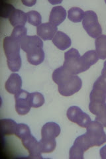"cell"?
I'll return each instance as SVG.
<instances>
[{"mask_svg": "<svg viewBox=\"0 0 106 159\" xmlns=\"http://www.w3.org/2000/svg\"><path fill=\"white\" fill-rule=\"evenodd\" d=\"M20 43L12 37H6L3 39V50L7 57V63L10 70L18 72L21 66L20 55Z\"/></svg>", "mask_w": 106, "mask_h": 159, "instance_id": "6da1fadb", "label": "cell"}, {"mask_svg": "<svg viewBox=\"0 0 106 159\" xmlns=\"http://www.w3.org/2000/svg\"><path fill=\"white\" fill-rule=\"evenodd\" d=\"M62 66L72 75H77L88 70L82 62L78 50L74 48L65 52L64 62Z\"/></svg>", "mask_w": 106, "mask_h": 159, "instance_id": "7a4b0ae2", "label": "cell"}, {"mask_svg": "<svg viewBox=\"0 0 106 159\" xmlns=\"http://www.w3.org/2000/svg\"><path fill=\"white\" fill-rule=\"evenodd\" d=\"M104 125L100 122L95 120L91 121L86 127V135L93 147H99L106 143V134Z\"/></svg>", "mask_w": 106, "mask_h": 159, "instance_id": "3957f363", "label": "cell"}, {"mask_svg": "<svg viewBox=\"0 0 106 159\" xmlns=\"http://www.w3.org/2000/svg\"><path fill=\"white\" fill-rule=\"evenodd\" d=\"M82 25L89 35L96 39L102 35V29L99 23L97 14L93 11H86L82 20Z\"/></svg>", "mask_w": 106, "mask_h": 159, "instance_id": "277c9868", "label": "cell"}, {"mask_svg": "<svg viewBox=\"0 0 106 159\" xmlns=\"http://www.w3.org/2000/svg\"><path fill=\"white\" fill-rule=\"evenodd\" d=\"M82 80L77 75H74L67 81L58 85V92L63 96H71L82 88Z\"/></svg>", "mask_w": 106, "mask_h": 159, "instance_id": "5b68a950", "label": "cell"}, {"mask_svg": "<svg viewBox=\"0 0 106 159\" xmlns=\"http://www.w3.org/2000/svg\"><path fill=\"white\" fill-rule=\"evenodd\" d=\"M30 96L31 93L21 89L15 94L16 110L19 115L25 116L30 111L31 107L30 104Z\"/></svg>", "mask_w": 106, "mask_h": 159, "instance_id": "8992f818", "label": "cell"}, {"mask_svg": "<svg viewBox=\"0 0 106 159\" xmlns=\"http://www.w3.org/2000/svg\"><path fill=\"white\" fill-rule=\"evenodd\" d=\"M23 147L27 149L29 155L28 158L35 159H42L41 147L39 141L35 139L33 135H29L21 139Z\"/></svg>", "mask_w": 106, "mask_h": 159, "instance_id": "52a82bcc", "label": "cell"}, {"mask_svg": "<svg viewBox=\"0 0 106 159\" xmlns=\"http://www.w3.org/2000/svg\"><path fill=\"white\" fill-rule=\"evenodd\" d=\"M21 48L27 54L37 51L43 48L42 39L39 36H25L19 41Z\"/></svg>", "mask_w": 106, "mask_h": 159, "instance_id": "ba28073f", "label": "cell"}, {"mask_svg": "<svg viewBox=\"0 0 106 159\" xmlns=\"http://www.w3.org/2000/svg\"><path fill=\"white\" fill-rule=\"evenodd\" d=\"M90 102H105L106 84L100 76L94 84L92 90L90 94Z\"/></svg>", "mask_w": 106, "mask_h": 159, "instance_id": "9c48e42d", "label": "cell"}, {"mask_svg": "<svg viewBox=\"0 0 106 159\" xmlns=\"http://www.w3.org/2000/svg\"><path fill=\"white\" fill-rule=\"evenodd\" d=\"M57 26L51 23H44L37 27V35L44 41L53 40L57 33Z\"/></svg>", "mask_w": 106, "mask_h": 159, "instance_id": "30bf717a", "label": "cell"}, {"mask_svg": "<svg viewBox=\"0 0 106 159\" xmlns=\"http://www.w3.org/2000/svg\"><path fill=\"white\" fill-rule=\"evenodd\" d=\"M21 78L16 73L12 74L5 84V88L7 92L12 94H16L21 89Z\"/></svg>", "mask_w": 106, "mask_h": 159, "instance_id": "8fae6325", "label": "cell"}, {"mask_svg": "<svg viewBox=\"0 0 106 159\" xmlns=\"http://www.w3.org/2000/svg\"><path fill=\"white\" fill-rule=\"evenodd\" d=\"M61 129L58 124L54 122L45 123L41 129V137L45 139H55L60 135Z\"/></svg>", "mask_w": 106, "mask_h": 159, "instance_id": "7c38bea8", "label": "cell"}, {"mask_svg": "<svg viewBox=\"0 0 106 159\" xmlns=\"http://www.w3.org/2000/svg\"><path fill=\"white\" fill-rule=\"evenodd\" d=\"M67 17V11L62 6L53 7L50 13L49 21L56 26L61 24Z\"/></svg>", "mask_w": 106, "mask_h": 159, "instance_id": "4fadbf2b", "label": "cell"}, {"mask_svg": "<svg viewBox=\"0 0 106 159\" xmlns=\"http://www.w3.org/2000/svg\"><path fill=\"white\" fill-rule=\"evenodd\" d=\"M52 41L54 45L62 51L69 48L72 44L70 38L62 31H57Z\"/></svg>", "mask_w": 106, "mask_h": 159, "instance_id": "5bb4252c", "label": "cell"}, {"mask_svg": "<svg viewBox=\"0 0 106 159\" xmlns=\"http://www.w3.org/2000/svg\"><path fill=\"white\" fill-rule=\"evenodd\" d=\"M73 76L74 75H72L63 66H62L55 70L53 73L52 77L53 81L59 85V84H61L67 81Z\"/></svg>", "mask_w": 106, "mask_h": 159, "instance_id": "9a60e30c", "label": "cell"}, {"mask_svg": "<svg viewBox=\"0 0 106 159\" xmlns=\"http://www.w3.org/2000/svg\"><path fill=\"white\" fill-rule=\"evenodd\" d=\"M9 19L10 23L14 27L25 26V23L28 20L27 14L21 10L16 9Z\"/></svg>", "mask_w": 106, "mask_h": 159, "instance_id": "2e32d148", "label": "cell"}, {"mask_svg": "<svg viewBox=\"0 0 106 159\" xmlns=\"http://www.w3.org/2000/svg\"><path fill=\"white\" fill-rule=\"evenodd\" d=\"M90 112L95 115V118L106 116V103L99 102H90L89 104Z\"/></svg>", "mask_w": 106, "mask_h": 159, "instance_id": "e0dca14e", "label": "cell"}, {"mask_svg": "<svg viewBox=\"0 0 106 159\" xmlns=\"http://www.w3.org/2000/svg\"><path fill=\"white\" fill-rule=\"evenodd\" d=\"M17 124L11 119H3L1 120L2 134L3 136L12 135L15 134Z\"/></svg>", "mask_w": 106, "mask_h": 159, "instance_id": "ac0fdd59", "label": "cell"}, {"mask_svg": "<svg viewBox=\"0 0 106 159\" xmlns=\"http://www.w3.org/2000/svg\"><path fill=\"white\" fill-rule=\"evenodd\" d=\"M95 51L99 59H106V35L102 34L95 39Z\"/></svg>", "mask_w": 106, "mask_h": 159, "instance_id": "d6986e66", "label": "cell"}, {"mask_svg": "<svg viewBox=\"0 0 106 159\" xmlns=\"http://www.w3.org/2000/svg\"><path fill=\"white\" fill-rule=\"evenodd\" d=\"M82 61L88 69L99 61V57L96 51L91 50L84 53L81 57Z\"/></svg>", "mask_w": 106, "mask_h": 159, "instance_id": "ffe728a7", "label": "cell"}, {"mask_svg": "<svg viewBox=\"0 0 106 159\" xmlns=\"http://www.w3.org/2000/svg\"><path fill=\"white\" fill-rule=\"evenodd\" d=\"M28 62L32 65H39L44 60V52L43 49L38 50L37 51L27 54Z\"/></svg>", "mask_w": 106, "mask_h": 159, "instance_id": "44dd1931", "label": "cell"}, {"mask_svg": "<svg viewBox=\"0 0 106 159\" xmlns=\"http://www.w3.org/2000/svg\"><path fill=\"white\" fill-rule=\"evenodd\" d=\"M39 143L42 153L52 152L55 150L57 146V142L55 139L42 138L39 141Z\"/></svg>", "mask_w": 106, "mask_h": 159, "instance_id": "7402d4cb", "label": "cell"}, {"mask_svg": "<svg viewBox=\"0 0 106 159\" xmlns=\"http://www.w3.org/2000/svg\"><path fill=\"white\" fill-rule=\"evenodd\" d=\"M85 12L77 7L70 8L68 11V18L73 23H78L83 20Z\"/></svg>", "mask_w": 106, "mask_h": 159, "instance_id": "603a6c76", "label": "cell"}, {"mask_svg": "<svg viewBox=\"0 0 106 159\" xmlns=\"http://www.w3.org/2000/svg\"><path fill=\"white\" fill-rule=\"evenodd\" d=\"M44 103V98L42 93L39 92H33L30 96V104L34 108L41 107Z\"/></svg>", "mask_w": 106, "mask_h": 159, "instance_id": "cb8c5ba5", "label": "cell"}, {"mask_svg": "<svg viewBox=\"0 0 106 159\" xmlns=\"http://www.w3.org/2000/svg\"><path fill=\"white\" fill-rule=\"evenodd\" d=\"M84 152V150L81 147L76 143H74L70 149L69 158L70 159H83Z\"/></svg>", "mask_w": 106, "mask_h": 159, "instance_id": "d4e9b609", "label": "cell"}, {"mask_svg": "<svg viewBox=\"0 0 106 159\" xmlns=\"http://www.w3.org/2000/svg\"><path fill=\"white\" fill-rule=\"evenodd\" d=\"M31 135V130L28 125L24 123H19L16 128L15 135L20 139H23L25 137Z\"/></svg>", "mask_w": 106, "mask_h": 159, "instance_id": "484cf974", "label": "cell"}, {"mask_svg": "<svg viewBox=\"0 0 106 159\" xmlns=\"http://www.w3.org/2000/svg\"><path fill=\"white\" fill-rule=\"evenodd\" d=\"M82 112V110L80 107L77 106H71L68 109L67 116L70 121L76 123Z\"/></svg>", "mask_w": 106, "mask_h": 159, "instance_id": "4316f807", "label": "cell"}, {"mask_svg": "<svg viewBox=\"0 0 106 159\" xmlns=\"http://www.w3.org/2000/svg\"><path fill=\"white\" fill-rule=\"evenodd\" d=\"M27 29L26 27L25 26H19L14 27L11 37L19 42L23 38L27 36Z\"/></svg>", "mask_w": 106, "mask_h": 159, "instance_id": "83f0119b", "label": "cell"}, {"mask_svg": "<svg viewBox=\"0 0 106 159\" xmlns=\"http://www.w3.org/2000/svg\"><path fill=\"white\" fill-rule=\"evenodd\" d=\"M28 22L34 26H39L41 23L42 17L41 14L36 11H30L27 13Z\"/></svg>", "mask_w": 106, "mask_h": 159, "instance_id": "f1b7e54d", "label": "cell"}, {"mask_svg": "<svg viewBox=\"0 0 106 159\" xmlns=\"http://www.w3.org/2000/svg\"><path fill=\"white\" fill-rule=\"evenodd\" d=\"M16 8L12 4L4 3L2 5L0 10V16L3 18H10L12 14L16 11Z\"/></svg>", "mask_w": 106, "mask_h": 159, "instance_id": "f546056e", "label": "cell"}, {"mask_svg": "<svg viewBox=\"0 0 106 159\" xmlns=\"http://www.w3.org/2000/svg\"><path fill=\"white\" fill-rule=\"evenodd\" d=\"M74 143H76L77 145L81 147L84 149V151H86L89 148L92 147V144H91L89 139L85 133L77 137L74 141Z\"/></svg>", "mask_w": 106, "mask_h": 159, "instance_id": "4dcf8cb0", "label": "cell"}, {"mask_svg": "<svg viewBox=\"0 0 106 159\" xmlns=\"http://www.w3.org/2000/svg\"><path fill=\"white\" fill-rule=\"evenodd\" d=\"M91 121H91V118L89 116L88 114L82 111L81 114L80 115L78 120L76 123L77 125H79L80 127H83V128H85V127L86 128Z\"/></svg>", "mask_w": 106, "mask_h": 159, "instance_id": "1f68e13d", "label": "cell"}, {"mask_svg": "<svg viewBox=\"0 0 106 159\" xmlns=\"http://www.w3.org/2000/svg\"><path fill=\"white\" fill-rule=\"evenodd\" d=\"M21 2L25 5V6L31 7L35 6V4L37 3V1L36 0H22Z\"/></svg>", "mask_w": 106, "mask_h": 159, "instance_id": "d6a6232c", "label": "cell"}, {"mask_svg": "<svg viewBox=\"0 0 106 159\" xmlns=\"http://www.w3.org/2000/svg\"><path fill=\"white\" fill-rule=\"evenodd\" d=\"M99 154L101 158L102 159H106V145L100 148Z\"/></svg>", "mask_w": 106, "mask_h": 159, "instance_id": "836d02e7", "label": "cell"}, {"mask_svg": "<svg viewBox=\"0 0 106 159\" xmlns=\"http://www.w3.org/2000/svg\"><path fill=\"white\" fill-rule=\"evenodd\" d=\"M95 120L100 122L104 125V127H106V116L104 117H101V118H95Z\"/></svg>", "mask_w": 106, "mask_h": 159, "instance_id": "e575fe53", "label": "cell"}, {"mask_svg": "<svg viewBox=\"0 0 106 159\" xmlns=\"http://www.w3.org/2000/svg\"><path fill=\"white\" fill-rule=\"evenodd\" d=\"M102 74H106V61L104 62V68H103V69H102Z\"/></svg>", "mask_w": 106, "mask_h": 159, "instance_id": "d590c367", "label": "cell"}, {"mask_svg": "<svg viewBox=\"0 0 106 159\" xmlns=\"http://www.w3.org/2000/svg\"><path fill=\"white\" fill-rule=\"evenodd\" d=\"M49 2H50L51 3H53V4H55V3H61L62 2L60 1V2H51V1H49Z\"/></svg>", "mask_w": 106, "mask_h": 159, "instance_id": "8d00e7d4", "label": "cell"}, {"mask_svg": "<svg viewBox=\"0 0 106 159\" xmlns=\"http://www.w3.org/2000/svg\"><path fill=\"white\" fill-rule=\"evenodd\" d=\"M105 3H106V0H105Z\"/></svg>", "mask_w": 106, "mask_h": 159, "instance_id": "74e56055", "label": "cell"}]
</instances>
